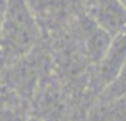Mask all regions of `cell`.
Returning <instances> with one entry per match:
<instances>
[{
    "label": "cell",
    "instance_id": "5",
    "mask_svg": "<svg viewBox=\"0 0 126 121\" xmlns=\"http://www.w3.org/2000/svg\"><path fill=\"white\" fill-rule=\"evenodd\" d=\"M87 121H126V99L95 101Z\"/></svg>",
    "mask_w": 126,
    "mask_h": 121
},
{
    "label": "cell",
    "instance_id": "9",
    "mask_svg": "<svg viewBox=\"0 0 126 121\" xmlns=\"http://www.w3.org/2000/svg\"><path fill=\"white\" fill-rule=\"evenodd\" d=\"M0 100H1V96H0Z\"/></svg>",
    "mask_w": 126,
    "mask_h": 121
},
{
    "label": "cell",
    "instance_id": "6",
    "mask_svg": "<svg viewBox=\"0 0 126 121\" xmlns=\"http://www.w3.org/2000/svg\"><path fill=\"white\" fill-rule=\"evenodd\" d=\"M118 99H126V63L118 73V76L112 80V83L104 89L95 101H111Z\"/></svg>",
    "mask_w": 126,
    "mask_h": 121
},
{
    "label": "cell",
    "instance_id": "1",
    "mask_svg": "<svg viewBox=\"0 0 126 121\" xmlns=\"http://www.w3.org/2000/svg\"><path fill=\"white\" fill-rule=\"evenodd\" d=\"M41 27L27 0H6L0 28V59L9 66L39 45Z\"/></svg>",
    "mask_w": 126,
    "mask_h": 121
},
{
    "label": "cell",
    "instance_id": "2",
    "mask_svg": "<svg viewBox=\"0 0 126 121\" xmlns=\"http://www.w3.org/2000/svg\"><path fill=\"white\" fill-rule=\"evenodd\" d=\"M126 63V31L112 38L108 51L104 58L95 65V71L90 79V92L95 99L108 87L118 76L123 65Z\"/></svg>",
    "mask_w": 126,
    "mask_h": 121
},
{
    "label": "cell",
    "instance_id": "8",
    "mask_svg": "<svg viewBox=\"0 0 126 121\" xmlns=\"http://www.w3.org/2000/svg\"><path fill=\"white\" fill-rule=\"evenodd\" d=\"M121 1H122V3H123V6H125V7H126V0H121Z\"/></svg>",
    "mask_w": 126,
    "mask_h": 121
},
{
    "label": "cell",
    "instance_id": "7",
    "mask_svg": "<svg viewBox=\"0 0 126 121\" xmlns=\"http://www.w3.org/2000/svg\"><path fill=\"white\" fill-rule=\"evenodd\" d=\"M4 7H6V0H0V28H1V21L4 16Z\"/></svg>",
    "mask_w": 126,
    "mask_h": 121
},
{
    "label": "cell",
    "instance_id": "4",
    "mask_svg": "<svg viewBox=\"0 0 126 121\" xmlns=\"http://www.w3.org/2000/svg\"><path fill=\"white\" fill-rule=\"evenodd\" d=\"M87 14L111 37L126 31V7L121 0H95Z\"/></svg>",
    "mask_w": 126,
    "mask_h": 121
},
{
    "label": "cell",
    "instance_id": "3",
    "mask_svg": "<svg viewBox=\"0 0 126 121\" xmlns=\"http://www.w3.org/2000/svg\"><path fill=\"white\" fill-rule=\"evenodd\" d=\"M80 34L84 56L95 66L108 51L113 37L109 35L102 27H99L88 14H84L80 18Z\"/></svg>",
    "mask_w": 126,
    "mask_h": 121
}]
</instances>
